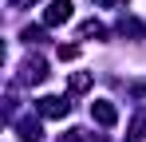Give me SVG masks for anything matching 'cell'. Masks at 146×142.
<instances>
[{
    "label": "cell",
    "mask_w": 146,
    "mask_h": 142,
    "mask_svg": "<svg viewBox=\"0 0 146 142\" xmlns=\"http://www.w3.org/2000/svg\"><path fill=\"white\" fill-rule=\"evenodd\" d=\"M75 134V142H107L103 134H91V130H71Z\"/></svg>",
    "instance_id": "obj_10"
},
{
    "label": "cell",
    "mask_w": 146,
    "mask_h": 142,
    "mask_svg": "<svg viewBox=\"0 0 146 142\" xmlns=\"http://www.w3.org/2000/svg\"><path fill=\"white\" fill-rule=\"evenodd\" d=\"M119 36H126V40H142L146 28H142L138 16H122V20H119Z\"/></svg>",
    "instance_id": "obj_6"
},
{
    "label": "cell",
    "mask_w": 146,
    "mask_h": 142,
    "mask_svg": "<svg viewBox=\"0 0 146 142\" xmlns=\"http://www.w3.org/2000/svg\"><path fill=\"white\" fill-rule=\"evenodd\" d=\"M79 40H107V28L99 20H83L79 24Z\"/></svg>",
    "instance_id": "obj_7"
},
{
    "label": "cell",
    "mask_w": 146,
    "mask_h": 142,
    "mask_svg": "<svg viewBox=\"0 0 146 142\" xmlns=\"http://www.w3.org/2000/svg\"><path fill=\"white\" fill-rule=\"evenodd\" d=\"M71 0H51L48 8H44V24H48V28H59V24H67L71 20Z\"/></svg>",
    "instance_id": "obj_2"
},
{
    "label": "cell",
    "mask_w": 146,
    "mask_h": 142,
    "mask_svg": "<svg viewBox=\"0 0 146 142\" xmlns=\"http://www.w3.org/2000/svg\"><path fill=\"white\" fill-rule=\"evenodd\" d=\"M87 87H91V75H87V71H75L71 75V95H83Z\"/></svg>",
    "instance_id": "obj_8"
},
{
    "label": "cell",
    "mask_w": 146,
    "mask_h": 142,
    "mask_svg": "<svg viewBox=\"0 0 146 142\" xmlns=\"http://www.w3.org/2000/svg\"><path fill=\"white\" fill-rule=\"evenodd\" d=\"M59 59H79V44H59Z\"/></svg>",
    "instance_id": "obj_9"
},
{
    "label": "cell",
    "mask_w": 146,
    "mask_h": 142,
    "mask_svg": "<svg viewBox=\"0 0 146 142\" xmlns=\"http://www.w3.org/2000/svg\"><path fill=\"white\" fill-rule=\"evenodd\" d=\"M91 4H107V8H115V4H126V0H91Z\"/></svg>",
    "instance_id": "obj_12"
},
{
    "label": "cell",
    "mask_w": 146,
    "mask_h": 142,
    "mask_svg": "<svg viewBox=\"0 0 146 142\" xmlns=\"http://www.w3.org/2000/svg\"><path fill=\"white\" fill-rule=\"evenodd\" d=\"M12 8H28V4H36V0H8Z\"/></svg>",
    "instance_id": "obj_13"
},
{
    "label": "cell",
    "mask_w": 146,
    "mask_h": 142,
    "mask_svg": "<svg viewBox=\"0 0 146 142\" xmlns=\"http://www.w3.org/2000/svg\"><path fill=\"white\" fill-rule=\"evenodd\" d=\"M16 134H20V142H40L44 138V126H40V118H20Z\"/></svg>",
    "instance_id": "obj_5"
},
{
    "label": "cell",
    "mask_w": 146,
    "mask_h": 142,
    "mask_svg": "<svg viewBox=\"0 0 146 142\" xmlns=\"http://www.w3.org/2000/svg\"><path fill=\"white\" fill-rule=\"evenodd\" d=\"M48 79V63L40 59V55H32V59H24V71H20V83H44Z\"/></svg>",
    "instance_id": "obj_4"
},
{
    "label": "cell",
    "mask_w": 146,
    "mask_h": 142,
    "mask_svg": "<svg viewBox=\"0 0 146 142\" xmlns=\"http://www.w3.org/2000/svg\"><path fill=\"white\" fill-rule=\"evenodd\" d=\"M36 111H40L44 118H67L71 103H67V99H59V95H44V99L36 103Z\"/></svg>",
    "instance_id": "obj_1"
},
{
    "label": "cell",
    "mask_w": 146,
    "mask_h": 142,
    "mask_svg": "<svg viewBox=\"0 0 146 142\" xmlns=\"http://www.w3.org/2000/svg\"><path fill=\"white\" fill-rule=\"evenodd\" d=\"M91 118H95L99 126H115V122H119V107H115L111 99H95V103H91Z\"/></svg>",
    "instance_id": "obj_3"
},
{
    "label": "cell",
    "mask_w": 146,
    "mask_h": 142,
    "mask_svg": "<svg viewBox=\"0 0 146 142\" xmlns=\"http://www.w3.org/2000/svg\"><path fill=\"white\" fill-rule=\"evenodd\" d=\"M24 40H28V44H36V40H44V32H40V28H24Z\"/></svg>",
    "instance_id": "obj_11"
}]
</instances>
